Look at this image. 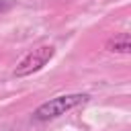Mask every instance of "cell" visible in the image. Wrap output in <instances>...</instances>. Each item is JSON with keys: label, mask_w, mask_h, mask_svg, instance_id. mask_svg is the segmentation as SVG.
I'll return each mask as SVG.
<instances>
[{"label": "cell", "mask_w": 131, "mask_h": 131, "mask_svg": "<svg viewBox=\"0 0 131 131\" xmlns=\"http://www.w3.org/2000/svg\"><path fill=\"white\" fill-rule=\"evenodd\" d=\"M90 96L84 94V92H74V94H59L55 98H49L47 102L39 104L33 113V119L39 121V123H45V121H53L61 115H66L68 111L76 108L78 104L86 102Z\"/></svg>", "instance_id": "obj_1"}, {"label": "cell", "mask_w": 131, "mask_h": 131, "mask_svg": "<svg viewBox=\"0 0 131 131\" xmlns=\"http://www.w3.org/2000/svg\"><path fill=\"white\" fill-rule=\"evenodd\" d=\"M53 55H55V47H53V45H39V47L31 49V51L16 63V68H14L12 74H14L16 78H27V76L43 70V68L53 59Z\"/></svg>", "instance_id": "obj_2"}, {"label": "cell", "mask_w": 131, "mask_h": 131, "mask_svg": "<svg viewBox=\"0 0 131 131\" xmlns=\"http://www.w3.org/2000/svg\"><path fill=\"white\" fill-rule=\"evenodd\" d=\"M104 47H106V51H111V53H129V51H131L129 33H119V35L111 37Z\"/></svg>", "instance_id": "obj_3"}, {"label": "cell", "mask_w": 131, "mask_h": 131, "mask_svg": "<svg viewBox=\"0 0 131 131\" xmlns=\"http://www.w3.org/2000/svg\"><path fill=\"white\" fill-rule=\"evenodd\" d=\"M8 8H10V0H0V12H4Z\"/></svg>", "instance_id": "obj_4"}]
</instances>
